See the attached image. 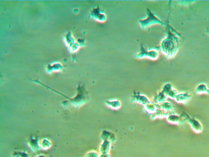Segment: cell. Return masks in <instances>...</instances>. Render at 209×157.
<instances>
[{"label": "cell", "instance_id": "1", "mask_svg": "<svg viewBox=\"0 0 209 157\" xmlns=\"http://www.w3.org/2000/svg\"><path fill=\"white\" fill-rule=\"evenodd\" d=\"M207 32H208V33L209 34V30H208V31H207Z\"/></svg>", "mask_w": 209, "mask_h": 157}]
</instances>
